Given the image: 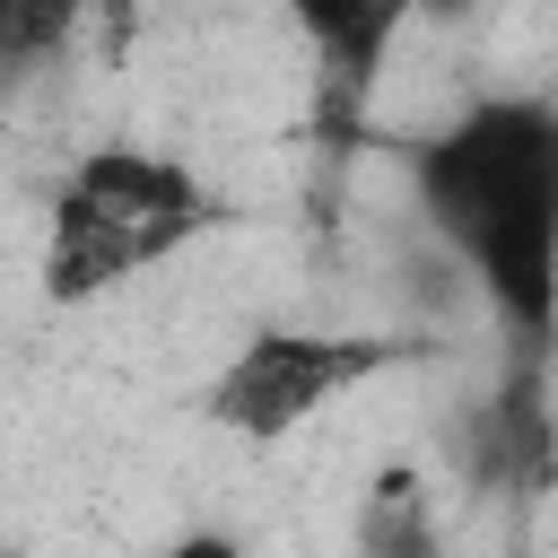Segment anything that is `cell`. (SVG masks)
Here are the masks:
<instances>
[{"label":"cell","instance_id":"cell-1","mask_svg":"<svg viewBox=\"0 0 558 558\" xmlns=\"http://www.w3.org/2000/svg\"><path fill=\"white\" fill-rule=\"evenodd\" d=\"M410 209L506 349L558 357V96H471L410 148Z\"/></svg>","mask_w":558,"mask_h":558},{"label":"cell","instance_id":"cell-2","mask_svg":"<svg viewBox=\"0 0 558 558\" xmlns=\"http://www.w3.org/2000/svg\"><path fill=\"white\" fill-rule=\"evenodd\" d=\"M218 192L192 157L148 148V140H96L61 166L52 201H44V253L35 279L61 305H96L166 262H183L192 244L218 235Z\"/></svg>","mask_w":558,"mask_h":558},{"label":"cell","instance_id":"cell-3","mask_svg":"<svg viewBox=\"0 0 558 558\" xmlns=\"http://www.w3.org/2000/svg\"><path fill=\"white\" fill-rule=\"evenodd\" d=\"M401 357H418L410 340L384 331H340V323H262L244 331L209 384H201V418L235 445H288L314 410H331L340 392L392 375Z\"/></svg>","mask_w":558,"mask_h":558},{"label":"cell","instance_id":"cell-4","mask_svg":"<svg viewBox=\"0 0 558 558\" xmlns=\"http://www.w3.org/2000/svg\"><path fill=\"white\" fill-rule=\"evenodd\" d=\"M436 9H462V0H279V17L296 26V44H305L314 70H323V96L349 105V113L384 87L401 35H410L418 17H436Z\"/></svg>","mask_w":558,"mask_h":558},{"label":"cell","instance_id":"cell-5","mask_svg":"<svg viewBox=\"0 0 558 558\" xmlns=\"http://www.w3.org/2000/svg\"><path fill=\"white\" fill-rule=\"evenodd\" d=\"M105 9H113V17H131V9H140V0H105Z\"/></svg>","mask_w":558,"mask_h":558}]
</instances>
